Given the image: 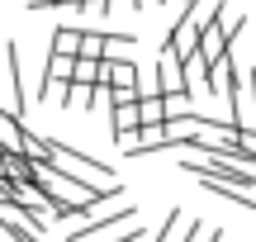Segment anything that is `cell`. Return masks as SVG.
Masks as SVG:
<instances>
[{"mask_svg": "<svg viewBox=\"0 0 256 242\" xmlns=\"http://www.w3.org/2000/svg\"><path fill=\"white\" fill-rule=\"evenodd\" d=\"M119 200V190L114 195H100L90 209H81V214H72V224H66V238H86V233H95L100 224H114V218H124V214H138V204H114Z\"/></svg>", "mask_w": 256, "mask_h": 242, "instance_id": "cell-1", "label": "cell"}, {"mask_svg": "<svg viewBox=\"0 0 256 242\" xmlns=\"http://www.w3.org/2000/svg\"><path fill=\"white\" fill-rule=\"evenodd\" d=\"M5 110L19 114L24 110V66H19V43H5Z\"/></svg>", "mask_w": 256, "mask_h": 242, "instance_id": "cell-2", "label": "cell"}, {"mask_svg": "<svg viewBox=\"0 0 256 242\" xmlns=\"http://www.w3.org/2000/svg\"><path fill=\"white\" fill-rule=\"evenodd\" d=\"M100 86H110V90H138V62H133V57H124V52L104 57Z\"/></svg>", "mask_w": 256, "mask_h": 242, "instance_id": "cell-3", "label": "cell"}, {"mask_svg": "<svg viewBox=\"0 0 256 242\" xmlns=\"http://www.w3.org/2000/svg\"><path fill=\"white\" fill-rule=\"evenodd\" d=\"M166 148H176V142H171V133H166V124H156V128L138 133V142L128 148V157H147V152H166Z\"/></svg>", "mask_w": 256, "mask_h": 242, "instance_id": "cell-4", "label": "cell"}, {"mask_svg": "<svg viewBox=\"0 0 256 242\" xmlns=\"http://www.w3.org/2000/svg\"><path fill=\"white\" fill-rule=\"evenodd\" d=\"M24 142H28V133H24V124H19V114H0V152H24Z\"/></svg>", "mask_w": 256, "mask_h": 242, "instance_id": "cell-5", "label": "cell"}, {"mask_svg": "<svg viewBox=\"0 0 256 242\" xmlns=\"http://www.w3.org/2000/svg\"><path fill=\"white\" fill-rule=\"evenodd\" d=\"M81 48H86V28H72V24H57L52 28V52L81 57Z\"/></svg>", "mask_w": 256, "mask_h": 242, "instance_id": "cell-6", "label": "cell"}, {"mask_svg": "<svg viewBox=\"0 0 256 242\" xmlns=\"http://www.w3.org/2000/svg\"><path fill=\"white\" fill-rule=\"evenodd\" d=\"M194 114V90H171L166 95V124L171 119H190Z\"/></svg>", "mask_w": 256, "mask_h": 242, "instance_id": "cell-7", "label": "cell"}, {"mask_svg": "<svg viewBox=\"0 0 256 242\" xmlns=\"http://www.w3.org/2000/svg\"><path fill=\"white\" fill-rule=\"evenodd\" d=\"M142 128H156V124H166V95H142Z\"/></svg>", "mask_w": 256, "mask_h": 242, "instance_id": "cell-8", "label": "cell"}, {"mask_svg": "<svg viewBox=\"0 0 256 242\" xmlns=\"http://www.w3.org/2000/svg\"><path fill=\"white\" fill-rule=\"evenodd\" d=\"M95 100H100V86H81V81H72V95H66V110H90Z\"/></svg>", "mask_w": 256, "mask_h": 242, "instance_id": "cell-9", "label": "cell"}, {"mask_svg": "<svg viewBox=\"0 0 256 242\" xmlns=\"http://www.w3.org/2000/svg\"><path fill=\"white\" fill-rule=\"evenodd\" d=\"M28 10H48V5H62V0H24Z\"/></svg>", "mask_w": 256, "mask_h": 242, "instance_id": "cell-10", "label": "cell"}, {"mask_svg": "<svg viewBox=\"0 0 256 242\" xmlns=\"http://www.w3.org/2000/svg\"><path fill=\"white\" fill-rule=\"evenodd\" d=\"M204 242H223V233H218V228H209V233H204Z\"/></svg>", "mask_w": 256, "mask_h": 242, "instance_id": "cell-11", "label": "cell"}, {"mask_svg": "<svg viewBox=\"0 0 256 242\" xmlns=\"http://www.w3.org/2000/svg\"><path fill=\"white\" fill-rule=\"evenodd\" d=\"M62 5H66V10H76V5H81V0H62Z\"/></svg>", "mask_w": 256, "mask_h": 242, "instance_id": "cell-12", "label": "cell"}]
</instances>
